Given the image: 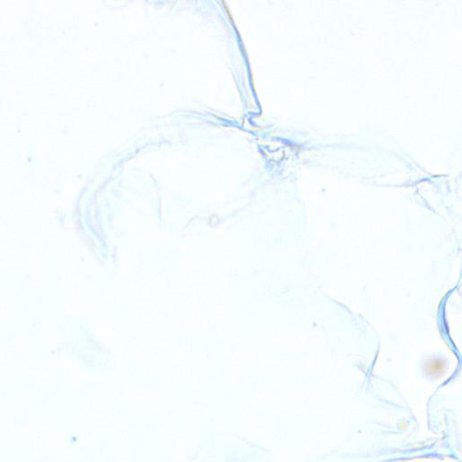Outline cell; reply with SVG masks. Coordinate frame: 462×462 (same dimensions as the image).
Returning <instances> with one entry per match:
<instances>
[{
    "instance_id": "obj_1",
    "label": "cell",
    "mask_w": 462,
    "mask_h": 462,
    "mask_svg": "<svg viewBox=\"0 0 462 462\" xmlns=\"http://www.w3.org/2000/svg\"><path fill=\"white\" fill-rule=\"evenodd\" d=\"M443 368H444V363L441 362V360H432L428 365L429 371L432 375L441 373V371L443 370Z\"/></svg>"
}]
</instances>
